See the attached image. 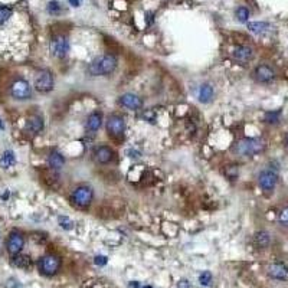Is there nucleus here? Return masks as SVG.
Returning <instances> with one entry per match:
<instances>
[{
  "instance_id": "1",
  "label": "nucleus",
  "mask_w": 288,
  "mask_h": 288,
  "mask_svg": "<svg viewBox=\"0 0 288 288\" xmlns=\"http://www.w3.org/2000/svg\"><path fill=\"white\" fill-rule=\"evenodd\" d=\"M117 68V58L111 54H105L96 58L87 68V72L91 77H107L113 74Z\"/></svg>"
},
{
  "instance_id": "2",
  "label": "nucleus",
  "mask_w": 288,
  "mask_h": 288,
  "mask_svg": "<svg viewBox=\"0 0 288 288\" xmlns=\"http://www.w3.org/2000/svg\"><path fill=\"white\" fill-rule=\"evenodd\" d=\"M265 150V141L261 140V138H244V140H239L232 152L239 156H245V157H252V156H256V154L262 153Z\"/></svg>"
},
{
  "instance_id": "3",
  "label": "nucleus",
  "mask_w": 288,
  "mask_h": 288,
  "mask_svg": "<svg viewBox=\"0 0 288 288\" xmlns=\"http://www.w3.org/2000/svg\"><path fill=\"white\" fill-rule=\"evenodd\" d=\"M94 199V191L88 185H81L71 193V202L78 208H87Z\"/></svg>"
},
{
  "instance_id": "4",
  "label": "nucleus",
  "mask_w": 288,
  "mask_h": 288,
  "mask_svg": "<svg viewBox=\"0 0 288 288\" xmlns=\"http://www.w3.org/2000/svg\"><path fill=\"white\" fill-rule=\"evenodd\" d=\"M61 265H62L61 258L58 255H54V254H48L38 261L39 272L43 274V275H48V277L55 275L61 269Z\"/></svg>"
},
{
  "instance_id": "5",
  "label": "nucleus",
  "mask_w": 288,
  "mask_h": 288,
  "mask_svg": "<svg viewBox=\"0 0 288 288\" xmlns=\"http://www.w3.org/2000/svg\"><path fill=\"white\" fill-rule=\"evenodd\" d=\"M10 96L18 101H26L32 96V87L26 79L18 78L10 84Z\"/></svg>"
},
{
  "instance_id": "6",
  "label": "nucleus",
  "mask_w": 288,
  "mask_h": 288,
  "mask_svg": "<svg viewBox=\"0 0 288 288\" xmlns=\"http://www.w3.org/2000/svg\"><path fill=\"white\" fill-rule=\"evenodd\" d=\"M35 88L38 90L39 93H49L54 90V85H55V78L52 75L51 71L48 69H42L40 72L36 74L35 77V82H33Z\"/></svg>"
},
{
  "instance_id": "7",
  "label": "nucleus",
  "mask_w": 288,
  "mask_h": 288,
  "mask_svg": "<svg viewBox=\"0 0 288 288\" xmlns=\"http://www.w3.org/2000/svg\"><path fill=\"white\" fill-rule=\"evenodd\" d=\"M105 128H107V133L111 137H121L124 134V130H126L124 117L120 114L108 115L107 123H105Z\"/></svg>"
},
{
  "instance_id": "8",
  "label": "nucleus",
  "mask_w": 288,
  "mask_h": 288,
  "mask_svg": "<svg viewBox=\"0 0 288 288\" xmlns=\"http://www.w3.org/2000/svg\"><path fill=\"white\" fill-rule=\"evenodd\" d=\"M49 48H51V52H52L54 57L62 59V58L66 57L68 52H69V40L64 35H58V36L52 38Z\"/></svg>"
},
{
  "instance_id": "9",
  "label": "nucleus",
  "mask_w": 288,
  "mask_h": 288,
  "mask_svg": "<svg viewBox=\"0 0 288 288\" xmlns=\"http://www.w3.org/2000/svg\"><path fill=\"white\" fill-rule=\"evenodd\" d=\"M25 247V236L20 233L19 230H12L7 236L6 241V250L13 256L16 254H20Z\"/></svg>"
},
{
  "instance_id": "10",
  "label": "nucleus",
  "mask_w": 288,
  "mask_h": 288,
  "mask_svg": "<svg viewBox=\"0 0 288 288\" xmlns=\"http://www.w3.org/2000/svg\"><path fill=\"white\" fill-rule=\"evenodd\" d=\"M258 183H259V188L264 192H272L275 189L277 183H278V174L271 169L262 170L258 176Z\"/></svg>"
},
{
  "instance_id": "11",
  "label": "nucleus",
  "mask_w": 288,
  "mask_h": 288,
  "mask_svg": "<svg viewBox=\"0 0 288 288\" xmlns=\"http://www.w3.org/2000/svg\"><path fill=\"white\" fill-rule=\"evenodd\" d=\"M252 77L255 78L256 82H261V84H269L275 79V71L271 65L267 64H261L258 65L254 72H252Z\"/></svg>"
},
{
  "instance_id": "12",
  "label": "nucleus",
  "mask_w": 288,
  "mask_h": 288,
  "mask_svg": "<svg viewBox=\"0 0 288 288\" xmlns=\"http://www.w3.org/2000/svg\"><path fill=\"white\" fill-rule=\"evenodd\" d=\"M267 274L272 280L277 281H288V267L283 262H272L267 268Z\"/></svg>"
},
{
  "instance_id": "13",
  "label": "nucleus",
  "mask_w": 288,
  "mask_h": 288,
  "mask_svg": "<svg viewBox=\"0 0 288 288\" xmlns=\"http://www.w3.org/2000/svg\"><path fill=\"white\" fill-rule=\"evenodd\" d=\"M120 105H123L124 108L127 110H131V111H135V110H140L143 107V99L135 94H131V93H127V94H123L120 96Z\"/></svg>"
},
{
  "instance_id": "14",
  "label": "nucleus",
  "mask_w": 288,
  "mask_h": 288,
  "mask_svg": "<svg viewBox=\"0 0 288 288\" xmlns=\"http://www.w3.org/2000/svg\"><path fill=\"white\" fill-rule=\"evenodd\" d=\"M232 57L235 61H238L241 64H247V62L252 61V58H254V49L247 45H239L238 48L233 49Z\"/></svg>"
},
{
  "instance_id": "15",
  "label": "nucleus",
  "mask_w": 288,
  "mask_h": 288,
  "mask_svg": "<svg viewBox=\"0 0 288 288\" xmlns=\"http://www.w3.org/2000/svg\"><path fill=\"white\" fill-rule=\"evenodd\" d=\"M94 157H96V160L98 163L107 164V163H110L113 160L114 150L111 147H108V146H99V147H96V150H94Z\"/></svg>"
},
{
  "instance_id": "16",
  "label": "nucleus",
  "mask_w": 288,
  "mask_h": 288,
  "mask_svg": "<svg viewBox=\"0 0 288 288\" xmlns=\"http://www.w3.org/2000/svg\"><path fill=\"white\" fill-rule=\"evenodd\" d=\"M102 126V111L96 110L87 118V130L90 133H96Z\"/></svg>"
},
{
  "instance_id": "17",
  "label": "nucleus",
  "mask_w": 288,
  "mask_h": 288,
  "mask_svg": "<svg viewBox=\"0 0 288 288\" xmlns=\"http://www.w3.org/2000/svg\"><path fill=\"white\" fill-rule=\"evenodd\" d=\"M45 127V123H43V118L40 115H32L28 118L26 121V128L28 131L33 133V134H39Z\"/></svg>"
},
{
  "instance_id": "18",
  "label": "nucleus",
  "mask_w": 288,
  "mask_h": 288,
  "mask_svg": "<svg viewBox=\"0 0 288 288\" xmlns=\"http://www.w3.org/2000/svg\"><path fill=\"white\" fill-rule=\"evenodd\" d=\"M48 164L54 170H61L65 166V157L59 153V152L54 150V152H51L49 156H48Z\"/></svg>"
},
{
  "instance_id": "19",
  "label": "nucleus",
  "mask_w": 288,
  "mask_h": 288,
  "mask_svg": "<svg viewBox=\"0 0 288 288\" xmlns=\"http://www.w3.org/2000/svg\"><path fill=\"white\" fill-rule=\"evenodd\" d=\"M12 264H13L15 267H18V268L22 269L32 268V259H31V256H29V255H23V254H16V255H13Z\"/></svg>"
},
{
  "instance_id": "20",
  "label": "nucleus",
  "mask_w": 288,
  "mask_h": 288,
  "mask_svg": "<svg viewBox=\"0 0 288 288\" xmlns=\"http://www.w3.org/2000/svg\"><path fill=\"white\" fill-rule=\"evenodd\" d=\"M197 96H199V101L200 102H211L212 98H213V87L209 85V84H203L200 88H199V93H197Z\"/></svg>"
},
{
  "instance_id": "21",
  "label": "nucleus",
  "mask_w": 288,
  "mask_h": 288,
  "mask_svg": "<svg viewBox=\"0 0 288 288\" xmlns=\"http://www.w3.org/2000/svg\"><path fill=\"white\" fill-rule=\"evenodd\" d=\"M16 163V156L12 150H6L4 153L1 154V159H0V166L4 167V169H9L12 167L13 164Z\"/></svg>"
},
{
  "instance_id": "22",
  "label": "nucleus",
  "mask_w": 288,
  "mask_h": 288,
  "mask_svg": "<svg viewBox=\"0 0 288 288\" xmlns=\"http://www.w3.org/2000/svg\"><path fill=\"white\" fill-rule=\"evenodd\" d=\"M254 239H255V244H256L259 248H267L269 245V242H271V236H269L268 232H265V230L256 232L255 236H254Z\"/></svg>"
},
{
  "instance_id": "23",
  "label": "nucleus",
  "mask_w": 288,
  "mask_h": 288,
  "mask_svg": "<svg viewBox=\"0 0 288 288\" xmlns=\"http://www.w3.org/2000/svg\"><path fill=\"white\" fill-rule=\"evenodd\" d=\"M268 28L269 25L267 22H251V23H248V29L252 33H256V35H261V33L267 32Z\"/></svg>"
},
{
  "instance_id": "24",
  "label": "nucleus",
  "mask_w": 288,
  "mask_h": 288,
  "mask_svg": "<svg viewBox=\"0 0 288 288\" xmlns=\"http://www.w3.org/2000/svg\"><path fill=\"white\" fill-rule=\"evenodd\" d=\"M12 16H13V9L10 6L0 4V25H4L6 22H9Z\"/></svg>"
},
{
  "instance_id": "25",
  "label": "nucleus",
  "mask_w": 288,
  "mask_h": 288,
  "mask_svg": "<svg viewBox=\"0 0 288 288\" xmlns=\"http://www.w3.org/2000/svg\"><path fill=\"white\" fill-rule=\"evenodd\" d=\"M235 15H236V19L239 20L241 23H245V22H248V19H250V10L245 6L238 7Z\"/></svg>"
},
{
  "instance_id": "26",
  "label": "nucleus",
  "mask_w": 288,
  "mask_h": 288,
  "mask_svg": "<svg viewBox=\"0 0 288 288\" xmlns=\"http://www.w3.org/2000/svg\"><path fill=\"white\" fill-rule=\"evenodd\" d=\"M212 272L211 271H203L200 275H199V283L203 286V287H208V286H211L212 283Z\"/></svg>"
},
{
  "instance_id": "27",
  "label": "nucleus",
  "mask_w": 288,
  "mask_h": 288,
  "mask_svg": "<svg viewBox=\"0 0 288 288\" xmlns=\"http://www.w3.org/2000/svg\"><path fill=\"white\" fill-rule=\"evenodd\" d=\"M58 224L61 225V228L62 229H72V226H74V222L68 218V216H59L58 218Z\"/></svg>"
},
{
  "instance_id": "28",
  "label": "nucleus",
  "mask_w": 288,
  "mask_h": 288,
  "mask_svg": "<svg viewBox=\"0 0 288 288\" xmlns=\"http://www.w3.org/2000/svg\"><path fill=\"white\" fill-rule=\"evenodd\" d=\"M278 224L284 228H288V206L284 208L278 215Z\"/></svg>"
},
{
  "instance_id": "29",
  "label": "nucleus",
  "mask_w": 288,
  "mask_h": 288,
  "mask_svg": "<svg viewBox=\"0 0 288 288\" xmlns=\"http://www.w3.org/2000/svg\"><path fill=\"white\" fill-rule=\"evenodd\" d=\"M281 115V111H272L265 114V121L267 123H278V118Z\"/></svg>"
},
{
  "instance_id": "30",
  "label": "nucleus",
  "mask_w": 288,
  "mask_h": 288,
  "mask_svg": "<svg viewBox=\"0 0 288 288\" xmlns=\"http://www.w3.org/2000/svg\"><path fill=\"white\" fill-rule=\"evenodd\" d=\"M226 176L229 177V179H236V176H238V167L236 166H228L226 167Z\"/></svg>"
},
{
  "instance_id": "31",
  "label": "nucleus",
  "mask_w": 288,
  "mask_h": 288,
  "mask_svg": "<svg viewBox=\"0 0 288 288\" xmlns=\"http://www.w3.org/2000/svg\"><path fill=\"white\" fill-rule=\"evenodd\" d=\"M48 10H49V13L57 15L58 12L61 10V6H59V3H58V1H51V3H49V6H48Z\"/></svg>"
},
{
  "instance_id": "32",
  "label": "nucleus",
  "mask_w": 288,
  "mask_h": 288,
  "mask_svg": "<svg viewBox=\"0 0 288 288\" xmlns=\"http://www.w3.org/2000/svg\"><path fill=\"white\" fill-rule=\"evenodd\" d=\"M96 265H105L107 264V256H96Z\"/></svg>"
},
{
  "instance_id": "33",
  "label": "nucleus",
  "mask_w": 288,
  "mask_h": 288,
  "mask_svg": "<svg viewBox=\"0 0 288 288\" xmlns=\"http://www.w3.org/2000/svg\"><path fill=\"white\" fill-rule=\"evenodd\" d=\"M177 288H191V284L188 280H180L179 284H177Z\"/></svg>"
},
{
  "instance_id": "34",
  "label": "nucleus",
  "mask_w": 288,
  "mask_h": 288,
  "mask_svg": "<svg viewBox=\"0 0 288 288\" xmlns=\"http://www.w3.org/2000/svg\"><path fill=\"white\" fill-rule=\"evenodd\" d=\"M146 18H147V23H153V12H147L146 13Z\"/></svg>"
},
{
  "instance_id": "35",
  "label": "nucleus",
  "mask_w": 288,
  "mask_h": 288,
  "mask_svg": "<svg viewBox=\"0 0 288 288\" xmlns=\"http://www.w3.org/2000/svg\"><path fill=\"white\" fill-rule=\"evenodd\" d=\"M68 1H69V4H71V6L78 7V6L81 4V1H82V0H68Z\"/></svg>"
},
{
  "instance_id": "36",
  "label": "nucleus",
  "mask_w": 288,
  "mask_h": 288,
  "mask_svg": "<svg viewBox=\"0 0 288 288\" xmlns=\"http://www.w3.org/2000/svg\"><path fill=\"white\" fill-rule=\"evenodd\" d=\"M128 288H140V284H138L137 281H131V283L128 284Z\"/></svg>"
},
{
  "instance_id": "37",
  "label": "nucleus",
  "mask_w": 288,
  "mask_h": 288,
  "mask_svg": "<svg viewBox=\"0 0 288 288\" xmlns=\"http://www.w3.org/2000/svg\"><path fill=\"white\" fill-rule=\"evenodd\" d=\"M1 130H4V123H3V120L0 118V131H1Z\"/></svg>"
},
{
  "instance_id": "38",
  "label": "nucleus",
  "mask_w": 288,
  "mask_h": 288,
  "mask_svg": "<svg viewBox=\"0 0 288 288\" xmlns=\"http://www.w3.org/2000/svg\"><path fill=\"white\" fill-rule=\"evenodd\" d=\"M144 288H153V287H152V286H146V287H144Z\"/></svg>"
},
{
  "instance_id": "39",
  "label": "nucleus",
  "mask_w": 288,
  "mask_h": 288,
  "mask_svg": "<svg viewBox=\"0 0 288 288\" xmlns=\"http://www.w3.org/2000/svg\"><path fill=\"white\" fill-rule=\"evenodd\" d=\"M287 146H288V135H287Z\"/></svg>"
}]
</instances>
